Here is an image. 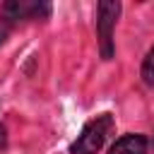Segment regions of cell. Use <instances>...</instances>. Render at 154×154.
Listing matches in <instances>:
<instances>
[{
  "mask_svg": "<svg viewBox=\"0 0 154 154\" xmlns=\"http://www.w3.org/2000/svg\"><path fill=\"white\" fill-rule=\"evenodd\" d=\"M111 128H113V118H111L108 113H101V116L91 118V120L82 128L79 137L72 142L70 152H72V154H96V152L103 147Z\"/></svg>",
  "mask_w": 154,
  "mask_h": 154,
  "instance_id": "6da1fadb",
  "label": "cell"
},
{
  "mask_svg": "<svg viewBox=\"0 0 154 154\" xmlns=\"http://www.w3.org/2000/svg\"><path fill=\"white\" fill-rule=\"evenodd\" d=\"M120 12V2L103 0L99 2V19H96V34H99V46H101V58L111 60L113 58V26Z\"/></svg>",
  "mask_w": 154,
  "mask_h": 154,
  "instance_id": "7a4b0ae2",
  "label": "cell"
},
{
  "mask_svg": "<svg viewBox=\"0 0 154 154\" xmlns=\"http://www.w3.org/2000/svg\"><path fill=\"white\" fill-rule=\"evenodd\" d=\"M142 79H144V84L154 87V48L147 53V58L142 63Z\"/></svg>",
  "mask_w": 154,
  "mask_h": 154,
  "instance_id": "5b68a950",
  "label": "cell"
},
{
  "mask_svg": "<svg viewBox=\"0 0 154 154\" xmlns=\"http://www.w3.org/2000/svg\"><path fill=\"white\" fill-rule=\"evenodd\" d=\"M111 154H147V137H142V135H123L111 147Z\"/></svg>",
  "mask_w": 154,
  "mask_h": 154,
  "instance_id": "277c9868",
  "label": "cell"
},
{
  "mask_svg": "<svg viewBox=\"0 0 154 154\" xmlns=\"http://www.w3.org/2000/svg\"><path fill=\"white\" fill-rule=\"evenodd\" d=\"M0 147H5V128L0 125Z\"/></svg>",
  "mask_w": 154,
  "mask_h": 154,
  "instance_id": "8992f818",
  "label": "cell"
},
{
  "mask_svg": "<svg viewBox=\"0 0 154 154\" xmlns=\"http://www.w3.org/2000/svg\"><path fill=\"white\" fill-rule=\"evenodd\" d=\"M51 7L43 5V2H7L2 7V24L5 26H12L14 22H22V19H34V17H41V14H48Z\"/></svg>",
  "mask_w": 154,
  "mask_h": 154,
  "instance_id": "3957f363",
  "label": "cell"
}]
</instances>
